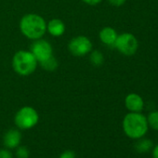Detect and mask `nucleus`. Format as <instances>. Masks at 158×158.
<instances>
[{"mask_svg":"<svg viewBox=\"0 0 158 158\" xmlns=\"http://www.w3.org/2000/svg\"><path fill=\"white\" fill-rule=\"evenodd\" d=\"M147 117L141 113H128L123 119V130L125 134L133 139L143 138L148 132Z\"/></svg>","mask_w":158,"mask_h":158,"instance_id":"nucleus-1","label":"nucleus"},{"mask_svg":"<svg viewBox=\"0 0 158 158\" xmlns=\"http://www.w3.org/2000/svg\"><path fill=\"white\" fill-rule=\"evenodd\" d=\"M20 27L22 33L30 39H39L44 35L47 29L45 20L36 14H27L23 16Z\"/></svg>","mask_w":158,"mask_h":158,"instance_id":"nucleus-2","label":"nucleus"},{"mask_svg":"<svg viewBox=\"0 0 158 158\" xmlns=\"http://www.w3.org/2000/svg\"><path fill=\"white\" fill-rule=\"evenodd\" d=\"M13 69L21 75H29L36 68L37 60L32 52L21 50L18 51L12 60Z\"/></svg>","mask_w":158,"mask_h":158,"instance_id":"nucleus-3","label":"nucleus"},{"mask_svg":"<svg viewBox=\"0 0 158 158\" xmlns=\"http://www.w3.org/2000/svg\"><path fill=\"white\" fill-rule=\"evenodd\" d=\"M39 120L37 112L29 106L20 109L15 115V124L21 129H30L34 127Z\"/></svg>","mask_w":158,"mask_h":158,"instance_id":"nucleus-4","label":"nucleus"},{"mask_svg":"<svg viewBox=\"0 0 158 158\" xmlns=\"http://www.w3.org/2000/svg\"><path fill=\"white\" fill-rule=\"evenodd\" d=\"M114 46L121 54L125 56H132L139 48V42L134 35L130 33H124L117 35Z\"/></svg>","mask_w":158,"mask_h":158,"instance_id":"nucleus-5","label":"nucleus"},{"mask_svg":"<svg viewBox=\"0 0 158 158\" xmlns=\"http://www.w3.org/2000/svg\"><path fill=\"white\" fill-rule=\"evenodd\" d=\"M31 52L39 63L48 60L52 57V48L46 40L38 39L31 46Z\"/></svg>","mask_w":158,"mask_h":158,"instance_id":"nucleus-6","label":"nucleus"},{"mask_svg":"<svg viewBox=\"0 0 158 158\" xmlns=\"http://www.w3.org/2000/svg\"><path fill=\"white\" fill-rule=\"evenodd\" d=\"M69 50L74 56H84L90 52L92 44L86 36H77L73 38L69 43Z\"/></svg>","mask_w":158,"mask_h":158,"instance_id":"nucleus-7","label":"nucleus"},{"mask_svg":"<svg viewBox=\"0 0 158 158\" xmlns=\"http://www.w3.org/2000/svg\"><path fill=\"white\" fill-rule=\"evenodd\" d=\"M125 105L129 112L140 113L144 108V101L137 93H130L125 99Z\"/></svg>","mask_w":158,"mask_h":158,"instance_id":"nucleus-8","label":"nucleus"},{"mask_svg":"<svg viewBox=\"0 0 158 158\" xmlns=\"http://www.w3.org/2000/svg\"><path fill=\"white\" fill-rule=\"evenodd\" d=\"M22 141V133L18 129H10L4 136V145L8 149L17 148Z\"/></svg>","mask_w":158,"mask_h":158,"instance_id":"nucleus-9","label":"nucleus"},{"mask_svg":"<svg viewBox=\"0 0 158 158\" xmlns=\"http://www.w3.org/2000/svg\"><path fill=\"white\" fill-rule=\"evenodd\" d=\"M117 33L114 28L105 27L100 32V38L102 42L107 46H114L117 38Z\"/></svg>","mask_w":158,"mask_h":158,"instance_id":"nucleus-10","label":"nucleus"},{"mask_svg":"<svg viewBox=\"0 0 158 158\" xmlns=\"http://www.w3.org/2000/svg\"><path fill=\"white\" fill-rule=\"evenodd\" d=\"M47 28H48V31L49 32V34L54 35V36H60L65 31V26H64L63 23L58 19L51 20L48 23Z\"/></svg>","mask_w":158,"mask_h":158,"instance_id":"nucleus-11","label":"nucleus"},{"mask_svg":"<svg viewBox=\"0 0 158 158\" xmlns=\"http://www.w3.org/2000/svg\"><path fill=\"white\" fill-rule=\"evenodd\" d=\"M152 147V142L151 139H139V141L135 145L136 151L139 153H143V152L150 151Z\"/></svg>","mask_w":158,"mask_h":158,"instance_id":"nucleus-12","label":"nucleus"},{"mask_svg":"<svg viewBox=\"0 0 158 158\" xmlns=\"http://www.w3.org/2000/svg\"><path fill=\"white\" fill-rule=\"evenodd\" d=\"M147 122L151 128L158 131V111L151 112L147 116Z\"/></svg>","mask_w":158,"mask_h":158,"instance_id":"nucleus-13","label":"nucleus"},{"mask_svg":"<svg viewBox=\"0 0 158 158\" xmlns=\"http://www.w3.org/2000/svg\"><path fill=\"white\" fill-rule=\"evenodd\" d=\"M40 64L44 69H46L48 71H53L58 67V62H57L56 59L53 56L51 58H49L48 60H46V61H44V62H42Z\"/></svg>","mask_w":158,"mask_h":158,"instance_id":"nucleus-14","label":"nucleus"},{"mask_svg":"<svg viewBox=\"0 0 158 158\" xmlns=\"http://www.w3.org/2000/svg\"><path fill=\"white\" fill-rule=\"evenodd\" d=\"M90 60L94 65H101L103 62V55L100 51H94L90 55Z\"/></svg>","mask_w":158,"mask_h":158,"instance_id":"nucleus-15","label":"nucleus"},{"mask_svg":"<svg viewBox=\"0 0 158 158\" xmlns=\"http://www.w3.org/2000/svg\"><path fill=\"white\" fill-rule=\"evenodd\" d=\"M16 155L18 158H28L30 155V152L26 146H18L16 150Z\"/></svg>","mask_w":158,"mask_h":158,"instance_id":"nucleus-16","label":"nucleus"},{"mask_svg":"<svg viewBox=\"0 0 158 158\" xmlns=\"http://www.w3.org/2000/svg\"><path fill=\"white\" fill-rule=\"evenodd\" d=\"M59 158H75V152L73 151L67 150V151H64L59 156Z\"/></svg>","mask_w":158,"mask_h":158,"instance_id":"nucleus-17","label":"nucleus"},{"mask_svg":"<svg viewBox=\"0 0 158 158\" xmlns=\"http://www.w3.org/2000/svg\"><path fill=\"white\" fill-rule=\"evenodd\" d=\"M0 158H12V153L8 149L0 150Z\"/></svg>","mask_w":158,"mask_h":158,"instance_id":"nucleus-18","label":"nucleus"},{"mask_svg":"<svg viewBox=\"0 0 158 158\" xmlns=\"http://www.w3.org/2000/svg\"><path fill=\"white\" fill-rule=\"evenodd\" d=\"M109 3L115 6V7H120L126 3V0H108Z\"/></svg>","mask_w":158,"mask_h":158,"instance_id":"nucleus-19","label":"nucleus"},{"mask_svg":"<svg viewBox=\"0 0 158 158\" xmlns=\"http://www.w3.org/2000/svg\"><path fill=\"white\" fill-rule=\"evenodd\" d=\"M152 156V158H158V144L153 147Z\"/></svg>","mask_w":158,"mask_h":158,"instance_id":"nucleus-20","label":"nucleus"},{"mask_svg":"<svg viewBox=\"0 0 158 158\" xmlns=\"http://www.w3.org/2000/svg\"><path fill=\"white\" fill-rule=\"evenodd\" d=\"M83 1L89 5H96V4L100 3L102 0H83Z\"/></svg>","mask_w":158,"mask_h":158,"instance_id":"nucleus-21","label":"nucleus"}]
</instances>
